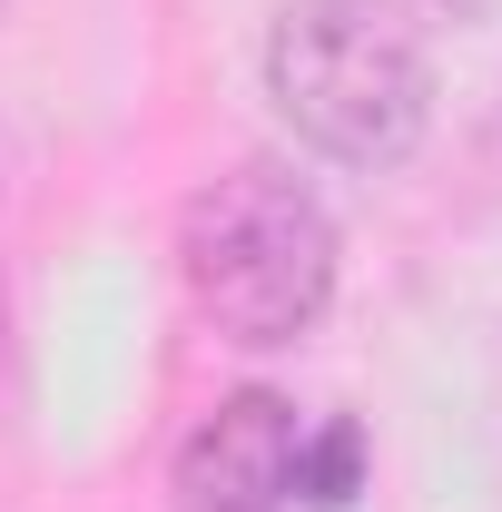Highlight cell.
Segmentation results:
<instances>
[{
	"label": "cell",
	"instance_id": "cell-1",
	"mask_svg": "<svg viewBox=\"0 0 502 512\" xmlns=\"http://www.w3.org/2000/svg\"><path fill=\"white\" fill-rule=\"evenodd\" d=\"M178 276H188V306H197V325L217 345L286 355L335 306L345 237H335V207L296 168L237 158L227 178H207L178 207Z\"/></svg>",
	"mask_w": 502,
	"mask_h": 512
},
{
	"label": "cell",
	"instance_id": "cell-2",
	"mask_svg": "<svg viewBox=\"0 0 502 512\" xmlns=\"http://www.w3.org/2000/svg\"><path fill=\"white\" fill-rule=\"evenodd\" d=\"M266 99L296 148L394 178L434 128V50L404 0H286L266 20Z\"/></svg>",
	"mask_w": 502,
	"mask_h": 512
},
{
	"label": "cell",
	"instance_id": "cell-3",
	"mask_svg": "<svg viewBox=\"0 0 502 512\" xmlns=\"http://www.w3.org/2000/svg\"><path fill=\"white\" fill-rule=\"evenodd\" d=\"M296 453H306V414L276 384H247L217 414H197V434L178 444L168 473H178L188 512H286L296 503Z\"/></svg>",
	"mask_w": 502,
	"mask_h": 512
},
{
	"label": "cell",
	"instance_id": "cell-4",
	"mask_svg": "<svg viewBox=\"0 0 502 512\" xmlns=\"http://www.w3.org/2000/svg\"><path fill=\"white\" fill-rule=\"evenodd\" d=\"M365 493V424H306V453H296V503L306 512H345Z\"/></svg>",
	"mask_w": 502,
	"mask_h": 512
},
{
	"label": "cell",
	"instance_id": "cell-5",
	"mask_svg": "<svg viewBox=\"0 0 502 512\" xmlns=\"http://www.w3.org/2000/svg\"><path fill=\"white\" fill-rule=\"evenodd\" d=\"M0 365H10V296H0Z\"/></svg>",
	"mask_w": 502,
	"mask_h": 512
},
{
	"label": "cell",
	"instance_id": "cell-6",
	"mask_svg": "<svg viewBox=\"0 0 502 512\" xmlns=\"http://www.w3.org/2000/svg\"><path fill=\"white\" fill-rule=\"evenodd\" d=\"M0 178H10V148H0Z\"/></svg>",
	"mask_w": 502,
	"mask_h": 512
},
{
	"label": "cell",
	"instance_id": "cell-7",
	"mask_svg": "<svg viewBox=\"0 0 502 512\" xmlns=\"http://www.w3.org/2000/svg\"><path fill=\"white\" fill-rule=\"evenodd\" d=\"M0 10H10V0H0Z\"/></svg>",
	"mask_w": 502,
	"mask_h": 512
}]
</instances>
